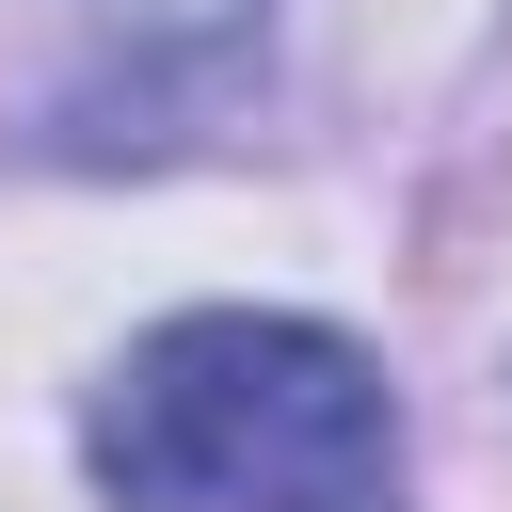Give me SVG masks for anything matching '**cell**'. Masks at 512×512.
<instances>
[{
  "mask_svg": "<svg viewBox=\"0 0 512 512\" xmlns=\"http://www.w3.org/2000/svg\"><path fill=\"white\" fill-rule=\"evenodd\" d=\"M96 32H128V48H208V32H240L256 0H80Z\"/></svg>",
  "mask_w": 512,
  "mask_h": 512,
  "instance_id": "7a4b0ae2",
  "label": "cell"
},
{
  "mask_svg": "<svg viewBox=\"0 0 512 512\" xmlns=\"http://www.w3.org/2000/svg\"><path fill=\"white\" fill-rule=\"evenodd\" d=\"M80 464L112 512H416L384 368L288 304H192L128 336L80 400Z\"/></svg>",
  "mask_w": 512,
  "mask_h": 512,
  "instance_id": "6da1fadb",
  "label": "cell"
}]
</instances>
